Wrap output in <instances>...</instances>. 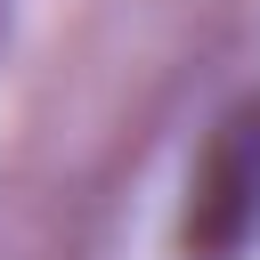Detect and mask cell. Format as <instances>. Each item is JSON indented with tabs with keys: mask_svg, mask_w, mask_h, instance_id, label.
<instances>
[{
	"mask_svg": "<svg viewBox=\"0 0 260 260\" xmlns=\"http://www.w3.org/2000/svg\"><path fill=\"white\" fill-rule=\"evenodd\" d=\"M252 236H260V89H244L211 122L179 211V244L195 260H244Z\"/></svg>",
	"mask_w": 260,
	"mask_h": 260,
	"instance_id": "6da1fadb",
	"label": "cell"
}]
</instances>
